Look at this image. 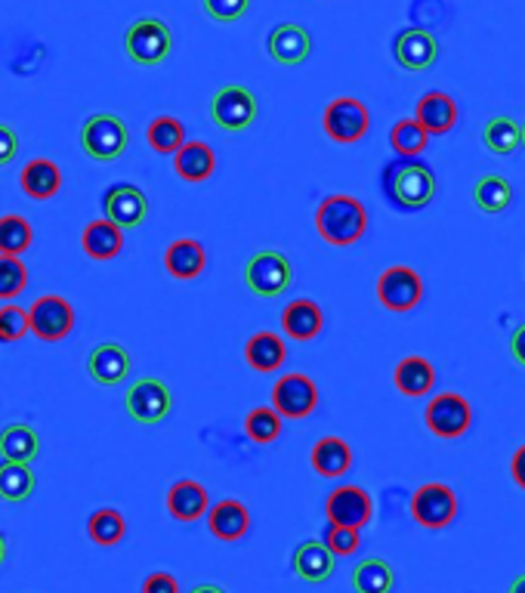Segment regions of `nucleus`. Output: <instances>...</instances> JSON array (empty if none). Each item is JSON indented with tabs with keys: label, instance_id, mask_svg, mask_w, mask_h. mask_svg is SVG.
Returning <instances> with one entry per match:
<instances>
[{
	"label": "nucleus",
	"instance_id": "13",
	"mask_svg": "<svg viewBox=\"0 0 525 593\" xmlns=\"http://www.w3.org/2000/svg\"><path fill=\"white\" fill-rule=\"evenodd\" d=\"M270 396L272 408L282 418H288V421H304V418H309L319 408V387L306 374H285V377H278Z\"/></svg>",
	"mask_w": 525,
	"mask_h": 593
},
{
	"label": "nucleus",
	"instance_id": "11",
	"mask_svg": "<svg viewBox=\"0 0 525 593\" xmlns=\"http://www.w3.org/2000/svg\"><path fill=\"white\" fill-rule=\"evenodd\" d=\"M124 408L127 414L134 418L136 424L155 426L161 424L173 408V396H170V387L158 377H139L134 387L124 396Z\"/></svg>",
	"mask_w": 525,
	"mask_h": 593
},
{
	"label": "nucleus",
	"instance_id": "10",
	"mask_svg": "<svg viewBox=\"0 0 525 593\" xmlns=\"http://www.w3.org/2000/svg\"><path fill=\"white\" fill-rule=\"evenodd\" d=\"M210 118L226 134H241L256 121V96L241 84L220 87L210 100Z\"/></svg>",
	"mask_w": 525,
	"mask_h": 593
},
{
	"label": "nucleus",
	"instance_id": "44",
	"mask_svg": "<svg viewBox=\"0 0 525 593\" xmlns=\"http://www.w3.org/2000/svg\"><path fill=\"white\" fill-rule=\"evenodd\" d=\"M202 10L207 13V19L229 25V22L244 19V13L251 10V0H202Z\"/></svg>",
	"mask_w": 525,
	"mask_h": 593
},
{
	"label": "nucleus",
	"instance_id": "41",
	"mask_svg": "<svg viewBox=\"0 0 525 593\" xmlns=\"http://www.w3.org/2000/svg\"><path fill=\"white\" fill-rule=\"evenodd\" d=\"M28 288V270L22 256L0 254V300H13Z\"/></svg>",
	"mask_w": 525,
	"mask_h": 593
},
{
	"label": "nucleus",
	"instance_id": "29",
	"mask_svg": "<svg viewBox=\"0 0 525 593\" xmlns=\"http://www.w3.org/2000/svg\"><path fill=\"white\" fill-rule=\"evenodd\" d=\"M81 248L90 260H100L109 263L124 251V229H118L112 220H93L87 223L84 232H81Z\"/></svg>",
	"mask_w": 525,
	"mask_h": 593
},
{
	"label": "nucleus",
	"instance_id": "42",
	"mask_svg": "<svg viewBox=\"0 0 525 593\" xmlns=\"http://www.w3.org/2000/svg\"><path fill=\"white\" fill-rule=\"evenodd\" d=\"M28 334V309L16 304L0 306V343H16Z\"/></svg>",
	"mask_w": 525,
	"mask_h": 593
},
{
	"label": "nucleus",
	"instance_id": "20",
	"mask_svg": "<svg viewBox=\"0 0 525 593\" xmlns=\"http://www.w3.org/2000/svg\"><path fill=\"white\" fill-rule=\"evenodd\" d=\"M322 328L324 312L316 300L300 297V300H290L282 309V331H285V338L297 340V343H309V340H316L322 334Z\"/></svg>",
	"mask_w": 525,
	"mask_h": 593
},
{
	"label": "nucleus",
	"instance_id": "34",
	"mask_svg": "<svg viewBox=\"0 0 525 593\" xmlns=\"http://www.w3.org/2000/svg\"><path fill=\"white\" fill-rule=\"evenodd\" d=\"M87 535H90V541L100 544V547H115V544L124 541V535H127V520L121 516V510L102 508L96 510V513H90Z\"/></svg>",
	"mask_w": 525,
	"mask_h": 593
},
{
	"label": "nucleus",
	"instance_id": "45",
	"mask_svg": "<svg viewBox=\"0 0 525 593\" xmlns=\"http://www.w3.org/2000/svg\"><path fill=\"white\" fill-rule=\"evenodd\" d=\"M19 155V136L10 124H0V168L13 164Z\"/></svg>",
	"mask_w": 525,
	"mask_h": 593
},
{
	"label": "nucleus",
	"instance_id": "21",
	"mask_svg": "<svg viewBox=\"0 0 525 593\" xmlns=\"http://www.w3.org/2000/svg\"><path fill=\"white\" fill-rule=\"evenodd\" d=\"M217 170V155L202 139H186L173 152V173L186 183H207Z\"/></svg>",
	"mask_w": 525,
	"mask_h": 593
},
{
	"label": "nucleus",
	"instance_id": "22",
	"mask_svg": "<svg viewBox=\"0 0 525 593\" xmlns=\"http://www.w3.org/2000/svg\"><path fill=\"white\" fill-rule=\"evenodd\" d=\"M164 270L170 278L176 282H192L207 270V251H204L202 241L195 238H176L170 241L168 251H164Z\"/></svg>",
	"mask_w": 525,
	"mask_h": 593
},
{
	"label": "nucleus",
	"instance_id": "2",
	"mask_svg": "<svg viewBox=\"0 0 525 593\" xmlns=\"http://www.w3.org/2000/svg\"><path fill=\"white\" fill-rule=\"evenodd\" d=\"M384 186H387V195H390V202L396 207L421 210L436 195V176L421 161L402 158L399 164H390V168L384 170Z\"/></svg>",
	"mask_w": 525,
	"mask_h": 593
},
{
	"label": "nucleus",
	"instance_id": "17",
	"mask_svg": "<svg viewBox=\"0 0 525 593\" xmlns=\"http://www.w3.org/2000/svg\"><path fill=\"white\" fill-rule=\"evenodd\" d=\"M266 50H270V56L278 66H300L312 53V37H309L304 25L282 22L266 37Z\"/></svg>",
	"mask_w": 525,
	"mask_h": 593
},
{
	"label": "nucleus",
	"instance_id": "38",
	"mask_svg": "<svg viewBox=\"0 0 525 593\" xmlns=\"http://www.w3.org/2000/svg\"><path fill=\"white\" fill-rule=\"evenodd\" d=\"M34 241L32 223L25 220L22 214H3L0 217V254L22 256Z\"/></svg>",
	"mask_w": 525,
	"mask_h": 593
},
{
	"label": "nucleus",
	"instance_id": "18",
	"mask_svg": "<svg viewBox=\"0 0 525 593\" xmlns=\"http://www.w3.org/2000/svg\"><path fill=\"white\" fill-rule=\"evenodd\" d=\"M130 353L121 343H100L93 346V353L87 356V372L100 384V387H118L130 374Z\"/></svg>",
	"mask_w": 525,
	"mask_h": 593
},
{
	"label": "nucleus",
	"instance_id": "15",
	"mask_svg": "<svg viewBox=\"0 0 525 593\" xmlns=\"http://www.w3.org/2000/svg\"><path fill=\"white\" fill-rule=\"evenodd\" d=\"M324 516L328 523L346 528H362L374 520V501L372 494L362 486H338L324 501Z\"/></svg>",
	"mask_w": 525,
	"mask_h": 593
},
{
	"label": "nucleus",
	"instance_id": "48",
	"mask_svg": "<svg viewBox=\"0 0 525 593\" xmlns=\"http://www.w3.org/2000/svg\"><path fill=\"white\" fill-rule=\"evenodd\" d=\"M510 356L516 365H523L525 368V322L513 331V338H510Z\"/></svg>",
	"mask_w": 525,
	"mask_h": 593
},
{
	"label": "nucleus",
	"instance_id": "49",
	"mask_svg": "<svg viewBox=\"0 0 525 593\" xmlns=\"http://www.w3.org/2000/svg\"><path fill=\"white\" fill-rule=\"evenodd\" d=\"M507 593H525V572L520 578H513V581H510Z\"/></svg>",
	"mask_w": 525,
	"mask_h": 593
},
{
	"label": "nucleus",
	"instance_id": "1",
	"mask_svg": "<svg viewBox=\"0 0 525 593\" xmlns=\"http://www.w3.org/2000/svg\"><path fill=\"white\" fill-rule=\"evenodd\" d=\"M316 232L334 248H350L368 232V210L353 195H328L316 207Z\"/></svg>",
	"mask_w": 525,
	"mask_h": 593
},
{
	"label": "nucleus",
	"instance_id": "37",
	"mask_svg": "<svg viewBox=\"0 0 525 593\" xmlns=\"http://www.w3.org/2000/svg\"><path fill=\"white\" fill-rule=\"evenodd\" d=\"M473 202L482 214H504L513 202V189L504 176H482L473 186Z\"/></svg>",
	"mask_w": 525,
	"mask_h": 593
},
{
	"label": "nucleus",
	"instance_id": "52",
	"mask_svg": "<svg viewBox=\"0 0 525 593\" xmlns=\"http://www.w3.org/2000/svg\"><path fill=\"white\" fill-rule=\"evenodd\" d=\"M520 134H523V142H520V146H523V149H525V121H523V124H520Z\"/></svg>",
	"mask_w": 525,
	"mask_h": 593
},
{
	"label": "nucleus",
	"instance_id": "19",
	"mask_svg": "<svg viewBox=\"0 0 525 593\" xmlns=\"http://www.w3.org/2000/svg\"><path fill=\"white\" fill-rule=\"evenodd\" d=\"M414 121H418L430 136L452 134L455 124H458V102L452 100L448 93H442V90H430V93H424V96L418 100Z\"/></svg>",
	"mask_w": 525,
	"mask_h": 593
},
{
	"label": "nucleus",
	"instance_id": "35",
	"mask_svg": "<svg viewBox=\"0 0 525 593\" xmlns=\"http://www.w3.org/2000/svg\"><path fill=\"white\" fill-rule=\"evenodd\" d=\"M146 139H149V146L158 155H173L186 142V124L180 118H173V115H158L149 124Z\"/></svg>",
	"mask_w": 525,
	"mask_h": 593
},
{
	"label": "nucleus",
	"instance_id": "43",
	"mask_svg": "<svg viewBox=\"0 0 525 593\" xmlns=\"http://www.w3.org/2000/svg\"><path fill=\"white\" fill-rule=\"evenodd\" d=\"M322 544L334 554V557H353V554H358V547H362V538H358V528L328 523V528H324L322 535Z\"/></svg>",
	"mask_w": 525,
	"mask_h": 593
},
{
	"label": "nucleus",
	"instance_id": "26",
	"mask_svg": "<svg viewBox=\"0 0 525 593\" xmlns=\"http://www.w3.org/2000/svg\"><path fill=\"white\" fill-rule=\"evenodd\" d=\"M392 384L408 399H421V396H430L436 387V368L424 356H406L392 372Z\"/></svg>",
	"mask_w": 525,
	"mask_h": 593
},
{
	"label": "nucleus",
	"instance_id": "31",
	"mask_svg": "<svg viewBox=\"0 0 525 593\" xmlns=\"http://www.w3.org/2000/svg\"><path fill=\"white\" fill-rule=\"evenodd\" d=\"M41 455V436L28 424H10L0 430V458L32 464Z\"/></svg>",
	"mask_w": 525,
	"mask_h": 593
},
{
	"label": "nucleus",
	"instance_id": "14",
	"mask_svg": "<svg viewBox=\"0 0 525 593\" xmlns=\"http://www.w3.org/2000/svg\"><path fill=\"white\" fill-rule=\"evenodd\" d=\"M102 214L118 229H139L149 217V198L146 192L134 183H115L102 192Z\"/></svg>",
	"mask_w": 525,
	"mask_h": 593
},
{
	"label": "nucleus",
	"instance_id": "7",
	"mask_svg": "<svg viewBox=\"0 0 525 593\" xmlns=\"http://www.w3.org/2000/svg\"><path fill=\"white\" fill-rule=\"evenodd\" d=\"M411 516L418 526L440 532L458 520V494L445 482H424L418 492L411 494Z\"/></svg>",
	"mask_w": 525,
	"mask_h": 593
},
{
	"label": "nucleus",
	"instance_id": "12",
	"mask_svg": "<svg viewBox=\"0 0 525 593\" xmlns=\"http://www.w3.org/2000/svg\"><path fill=\"white\" fill-rule=\"evenodd\" d=\"M377 300L390 312H411L424 300V278L411 266H390L377 275Z\"/></svg>",
	"mask_w": 525,
	"mask_h": 593
},
{
	"label": "nucleus",
	"instance_id": "40",
	"mask_svg": "<svg viewBox=\"0 0 525 593\" xmlns=\"http://www.w3.org/2000/svg\"><path fill=\"white\" fill-rule=\"evenodd\" d=\"M282 421H285V418H282L272 406L251 408L248 418H244V433H248L254 442H260V445H270V442H275L282 436V426H285Z\"/></svg>",
	"mask_w": 525,
	"mask_h": 593
},
{
	"label": "nucleus",
	"instance_id": "28",
	"mask_svg": "<svg viewBox=\"0 0 525 593\" xmlns=\"http://www.w3.org/2000/svg\"><path fill=\"white\" fill-rule=\"evenodd\" d=\"M309 464L324 479H340V476L350 474V467H353V448L340 436H322L309 452Z\"/></svg>",
	"mask_w": 525,
	"mask_h": 593
},
{
	"label": "nucleus",
	"instance_id": "8",
	"mask_svg": "<svg viewBox=\"0 0 525 593\" xmlns=\"http://www.w3.org/2000/svg\"><path fill=\"white\" fill-rule=\"evenodd\" d=\"M28 331L44 343H62L75 331V306L59 294H44L28 306Z\"/></svg>",
	"mask_w": 525,
	"mask_h": 593
},
{
	"label": "nucleus",
	"instance_id": "30",
	"mask_svg": "<svg viewBox=\"0 0 525 593\" xmlns=\"http://www.w3.org/2000/svg\"><path fill=\"white\" fill-rule=\"evenodd\" d=\"M334 554L324 547L322 541H304L297 550H294V575L304 578L309 584H322L328 578L334 575Z\"/></svg>",
	"mask_w": 525,
	"mask_h": 593
},
{
	"label": "nucleus",
	"instance_id": "9",
	"mask_svg": "<svg viewBox=\"0 0 525 593\" xmlns=\"http://www.w3.org/2000/svg\"><path fill=\"white\" fill-rule=\"evenodd\" d=\"M426 430L440 440H460L473 426V408L458 392H440L424 411Z\"/></svg>",
	"mask_w": 525,
	"mask_h": 593
},
{
	"label": "nucleus",
	"instance_id": "47",
	"mask_svg": "<svg viewBox=\"0 0 525 593\" xmlns=\"http://www.w3.org/2000/svg\"><path fill=\"white\" fill-rule=\"evenodd\" d=\"M510 479L525 492V445H520L510 458Z\"/></svg>",
	"mask_w": 525,
	"mask_h": 593
},
{
	"label": "nucleus",
	"instance_id": "27",
	"mask_svg": "<svg viewBox=\"0 0 525 593\" xmlns=\"http://www.w3.org/2000/svg\"><path fill=\"white\" fill-rule=\"evenodd\" d=\"M244 358L256 374L278 372L288 362V346L285 338H278L275 331H256L244 343Z\"/></svg>",
	"mask_w": 525,
	"mask_h": 593
},
{
	"label": "nucleus",
	"instance_id": "5",
	"mask_svg": "<svg viewBox=\"0 0 525 593\" xmlns=\"http://www.w3.org/2000/svg\"><path fill=\"white\" fill-rule=\"evenodd\" d=\"M130 146V134L127 124L112 115V112H96L84 121L81 127V149H84L93 161H118L121 155Z\"/></svg>",
	"mask_w": 525,
	"mask_h": 593
},
{
	"label": "nucleus",
	"instance_id": "50",
	"mask_svg": "<svg viewBox=\"0 0 525 593\" xmlns=\"http://www.w3.org/2000/svg\"><path fill=\"white\" fill-rule=\"evenodd\" d=\"M189 593H226L222 588H217V584H198V588H192Z\"/></svg>",
	"mask_w": 525,
	"mask_h": 593
},
{
	"label": "nucleus",
	"instance_id": "3",
	"mask_svg": "<svg viewBox=\"0 0 525 593\" xmlns=\"http://www.w3.org/2000/svg\"><path fill=\"white\" fill-rule=\"evenodd\" d=\"M290 282H294V266L288 256L275 248H263L244 263V285L254 297H263V300L282 297L290 288Z\"/></svg>",
	"mask_w": 525,
	"mask_h": 593
},
{
	"label": "nucleus",
	"instance_id": "23",
	"mask_svg": "<svg viewBox=\"0 0 525 593\" xmlns=\"http://www.w3.org/2000/svg\"><path fill=\"white\" fill-rule=\"evenodd\" d=\"M204 516H207L210 535L220 538V541H241L248 535V528H251V513L236 498H226L220 504L207 508Z\"/></svg>",
	"mask_w": 525,
	"mask_h": 593
},
{
	"label": "nucleus",
	"instance_id": "32",
	"mask_svg": "<svg viewBox=\"0 0 525 593\" xmlns=\"http://www.w3.org/2000/svg\"><path fill=\"white\" fill-rule=\"evenodd\" d=\"M34 494V470L32 464L0 458V501L22 504Z\"/></svg>",
	"mask_w": 525,
	"mask_h": 593
},
{
	"label": "nucleus",
	"instance_id": "33",
	"mask_svg": "<svg viewBox=\"0 0 525 593\" xmlns=\"http://www.w3.org/2000/svg\"><path fill=\"white\" fill-rule=\"evenodd\" d=\"M353 591L356 593H392L396 588V575L392 566L380 557H368L353 569Z\"/></svg>",
	"mask_w": 525,
	"mask_h": 593
},
{
	"label": "nucleus",
	"instance_id": "4",
	"mask_svg": "<svg viewBox=\"0 0 525 593\" xmlns=\"http://www.w3.org/2000/svg\"><path fill=\"white\" fill-rule=\"evenodd\" d=\"M124 50H127V59L134 66H161L170 56V50H173V34H170V28L161 19H136L134 25L127 28V34H124Z\"/></svg>",
	"mask_w": 525,
	"mask_h": 593
},
{
	"label": "nucleus",
	"instance_id": "36",
	"mask_svg": "<svg viewBox=\"0 0 525 593\" xmlns=\"http://www.w3.org/2000/svg\"><path fill=\"white\" fill-rule=\"evenodd\" d=\"M482 142L492 155H513L523 142V134H520V121L507 118V115H498L486 124L482 130Z\"/></svg>",
	"mask_w": 525,
	"mask_h": 593
},
{
	"label": "nucleus",
	"instance_id": "39",
	"mask_svg": "<svg viewBox=\"0 0 525 593\" xmlns=\"http://www.w3.org/2000/svg\"><path fill=\"white\" fill-rule=\"evenodd\" d=\"M426 142H430V134H426L424 127L414 118H402L392 124L390 146L399 158H418V155H424Z\"/></svg>",
	"mask_w": 525,
	"mask_h": 593
},
{
	"label": "nucleus",
	"instance_id": "25",
	"mask_svg": "<svg viewBox=\"0 0 525 593\" xmlns=\"http://www.w3.org/2000/svg\"><path fill=\"white\" fill-rule=\"evenodd\" d=\"M19 186L34 202H47L62 189V170L50 158H32L19 173Z\"/></svg>",
	"mask_w": 525,
	"mask_h": 593
},
{
	"label": "nucleus",
	"instance_id": "51",
	"mask_svg": "<svg viewBox=\"0 0 525 593\" xmlns=\"http://www.w3.org/2000/svg\"><path fill=\"white\" fill-rule=\"evenodd\" d=\"M7 560V538H3V532H0V566Z\"/></svg>",
	"mask_w": 525,
	"mask_h": 593
},
{
	"label": "nucleus",
	"instance_id": "6",
	"mask_svg": "<svg viewBox=\"0 0 525 593\" xmlns=\"http://www.w3.org/2000/svg\"><path fill=\"white\" fill-rule=\"evenodd\" d=\"M322 130L328 139H334L340 146H353L362 142L372 130V115L368 105L356 96H338L328 102L322 115Z\"/></svg>",
	"mask_w": 525,
	"mask_h": 593
},
{
	"label": "nucleus",
	"instance_id": "46",
	"mask_svg": "<svg viewBox=\"0 0 525 593\" xmlns=\"http://www.w3.org/2000/svg\"><path fill=\"white\" fill-rule=\"evenodd\" d=\"M142 593H180V581L170 572H152L142 581Z\"/></svg>",
	"mask_w": 525,
	"mask_h": 593
},
{
	"label": "nucleus",
	"instance_id": "24",
	"mask_svg": "<svg viewBox=\"0 0 525 593\" xmlns=\"http://www.w3.org/2000/svg\"><path fill=\"white\" fill-rule=\"evenodd\" d=\"M207 508H210V494L195 479H180V482H173L168 489V513L173 520H180V523L202 520Z\"/></svg>",
	"mask_w": 525,
	"mask_h": 593
},
{
	"label": "nucleus",
	"instance_id": "16",
	"mask_svg": "<svg viewBox=\"0 0 525 593\" xmlns=\"http://www.w3.org/2000/svg\"><path fill=\"white\" fill-rule=\"evenodd\" d=\"M392 56L406 71H426L440 56V44L426 28H406L392 41Z\"/></svg>",
	"mask_w": 525,
	"mask_h": 593
}]
</instances>
